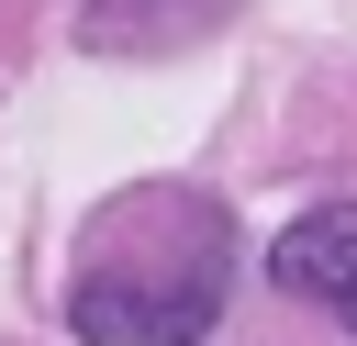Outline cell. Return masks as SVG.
Instances as JSON below:
<instances>
[{
	"instance_id": "7a4b0ae2",
	"label": "cell",
	"mask_w": 357,
	"mask_h": 346,
	"mask_svg": "<svg viewBox=\"0 0 357 346\" xmlns=\"http://www.w3.org/2000/svg\"><path fill=\"white\" fill-rule=\"evenodd\" d=\"M268 279H279L290 301H312V313H335V324L357 335V201H324V212L279 223Z\"/></svg>"
},
{
	"instance_id": "6da1fadb",
	"label": "cell",
	"mask_w": 357,
	"mask_h": 346,
	"mask_svg": "<svg viewBox=\"0 0 357 346\" xmlns=\"http://www.w3.org/2000/svg\"><path fill=\"white\" fill-rule=\"evenodd\" d=\"M123 223H134V257L100 246V257L78 268V290H67V335H78V346H201L212 313H223V279H234V234H223V212L156 190V201H134Z\"/></svg>"
},
{
	"instance_id": "3957f363",
	"label": "cell",
	"mask_w": 357,
	"mask_h": 346,
	"mask_svg": "<svg viewBox=\"0 0 357 346\" xmlns=\"http://www.w3.org/2000/svg\"><path fill=\"white\" fill-rule=\"evenodd\" d=\"M223 0H89V33L100 45H190Z\"/></svg>"
}]
</instances>
